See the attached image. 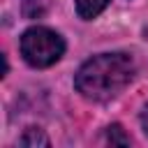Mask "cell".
<instances>
[{"mask_svg": "<svg viewBox=\"0 0 148 148\" xmlns=\"http://www.w3.org/2000/svg\"><path fill=\"white\" fill-rule=\"evenodd\" d=\"M134 76V62L127 53H99L81 65L74 76L76 90L92 102L113 99Z\"/></svg>", "mask_w": 148, "mask_h": 148, "instance_id": "6da1fadb", "label": "cell"}, {"mask_svg": "<svg viewBox=\"0 0 148 148\" xmlns=\"http://www.w3.org/2000/svg\"><path fill=\"white\" fill-rule=\"evenodd\" d=\"M62 53H65L62 37L44 25H35L25 30L21 37V56L32 67H51L53 62L60 60Z\"/></svg>", "mask_w": 148, "mask_h": 148, "instance_id": "7a4b0ae2", "label": "cell"}, {"mask_svg": "<svg viewBox=\"0 0 148 148\" xmlns=\"http://www.w3.org/2000/svg\"><path fill=\"white\" fill-rule=\"evenodd\" d=\"M74 2H76V12L81 18H95L109 5V0H74Z\"/></svg>", "mask_w": 148, "mask_h": 148, "instance_id": "3957f363", "label": "cell"}, {"mask_svg": "<svg viewBox=\"0 0 148 148\" xmlns=\"http://www.w3.org/2000/svg\"><path fill=\"white\" fill-rule=\"evenodd\" d=\"M18 143H21V146H49L51 141H49V136H46L42 130L28 127V130L23 132V136L18 139Z\"/></svg>", "mask_w": 148, "mask_h": 148, "instance_id": "277c9868", "label": "cell"}, {"mask_svg": "<svg viewBox=\"0 0 148 148\" xmlns=\"http://www.w3.org/2000/svg\"><path fill=\"white\" fill-rule=\"evenodd\" d=\"M106 141H109L111 146H130V136L123 132L120 125H111V127H106Z\"/></svg>", "mask_w": 148, "mask_h": 148, "instance_id": "5b68a950", "label": "cell"}, {"mask_svg": "<svg viewBox=\"0 0 148 148\" xmlns=\"http://www.w3.org/2000/svg\"><path fill=\"white\" fill-rule=\"evenodd\" d=\"M141 127H143V132L148 134V104H146L143 111H141Z\"/></svg>", "mask_w": 148, "mask_h": 148, "instance_id": "8992f818", "label": "cell"}]
</instances>
